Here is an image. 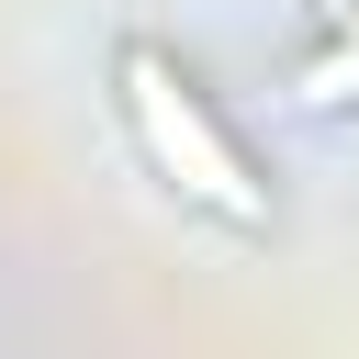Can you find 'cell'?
<instances>
[{"instance_id":"1","label":"cell","mask_w":359,"mask_h":359,"mask_svg":"<svg viewBox=\"0 0 359 359\" xmlns=\"http://www.w3.org/2000/svg\"><path fill=\"white\" fill-rule=\"evenodd\" d=\"M123 112H135V146L191 191V202H213L224 224H269V191L247 180V157H236V135L202 112V90L168 67V56H123Z\"/></svg>"},{"instance_id":"2","label":"cell","mask_w":359,"mask_h":359,"mask_svg":"<svg viewBox=\"0 0 359 359\" xmlns=\"http://www.w3.org/2000/svg\"><path fill=\"white\" fill-rule=\"evenodd\" d=\"M337 101H359V45H337V56L303 67V112H337Z\"/></svg>"}]
</instances>
